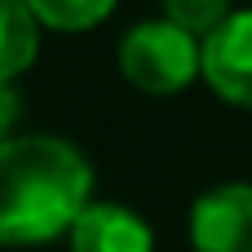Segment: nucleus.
<instances>
[{
    "label": "nucleus",
    "instance_id": "f257e3e1",
    "mask_svg": "<svg viewBox=\"0 0 252 252\" xmlns=\"http://www.w3.org/2000/svg\"><path fill=\"white\" fill-rule=\"evenodd\" d=\"M93 168L62 137L0 142V244H49L71 235L75 217L93 204Z\"/></svg>",
    "mask_w": 252,
    "mask_h": 252
},
{
    "label": "nucleus",
    "instance_id": "f03ea898",
    "mask_svg": "<svg viewBox=\"0 0 252 252\" xmlns=\"http://www.w3.org/2000/svg\"><path fill=\"white\" fill-rule=\"evenodd\" d=\"M199 44L204 40L168 18L137 22L120 44V71L146 93H182L190 80H199Z\"/></svg>",
    "mask_w": 252,
    "mask_h": 252
},
{
    "label": "nucleus",
    "instance_id": "7ed1b4c3",
    "mask_svg": "<svg viewBox=\"0 0 252 252\" xmlns=\"http://www.w3.org/2000/svg\"><path fill=\"white\" fill-rule=\"evenodd\" d=\"M199 75L217 97L252 106V9H235L199 44Z\"/></svg>",
    "mask_w": 252,
    "mask_h": 252
},
{
    "label": "nucleus",
    "instance_id": "20e7f679",
    "mask_svg": "<svg viewBox=\"0 0 252 252\" xmlns=\"http://www.w3.org/2000/svg\"><path fill=\"white\" fill-rule=\"evenodd\" d=\"M195 252H252V186L226 182L195 199L190 208Z\"/></svg>",
    "mask_w": 252,
    "mask_h": 252
},
{
    "label": "nucleus",
    "instance_id": "39448f33",
    "mask_svg": "<svg viewBox=\"0 0 252 252\" xmlns=\"http://www.w3.org/2000/svg\"><path fill=\"white\" fill-rule=\"evenodd\" d=\"M71 252H155V235L124 204H89L71 226Z\"/></svg>",
    "mask_w": 252,
    "mask_h": 252
},
{
    "label": "nucleus",
    "instance_id": "423d86ee",
    "mask_svg": "<svg viewBox=\"0 0 252 252\" xmlns=\"http://www.w3.org/2000/svg\"><path fill=\"white\" fill-rule=\"evenodd\" d=\"M35 49H40V31L27 0H0V80L22 75L35 62Z\"/></svg>",
    "mask_w": 252,
    "mask_h": 252
},
{
    "label": "nucleus",
    "instance_id": "0eeeda50",
    "mask_svg": "<svg viewBox=\"0 0 252 252\" xmlns=\"http://www.w3.org/2000/svg\"><path fill=\"white\" fill-rule=\"evenodd\" d=\"M27 9L35 13V22L44 27H58V31H89L97 27L115 0H27Z\"/></svg>",
    "mask_w": 252,
    "mask_h": 252
},
{
    "label": "nucleus",
    "instance_id": "6e6552de",
    "mask_svg": "<svg viewBox=\"0 0 252 252\" xmlns=\"http://www.w3.org/2000/svg\"><path fill=\"white\" fill-rule=\"evenodd\" d=\"M230 13H235L230 0H164V18L177 22L182 31H190L195 40H208Z\"/></svg>",
    "mask_w": 252,
    "mask_h": 252
},
{
    "label": "nucleus",
    "instance_id": "1a4fd4ad",
    "mask_svg": "<svg viewBox=\"0 0 252 252\" xmlns=\"http://www.w3.org/2000/svg\"><path fill=\"white\" fill-rule=\"evenodd\" d=\"M18 93H13V80H0V142H9L13 124H18Z\"/></svg>",
    "mask_w": 252,
    "mask_h": 252
}]
</instances>
